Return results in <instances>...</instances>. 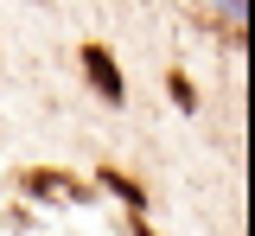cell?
<instances>
[{
	"instance_id": "obj_1",
	"label": "cell",
	"mask_w": 255,
	"mask_h": 236,
	"mask_svg": "<svg viewBox=\"0 0 255 236\" xmlns=\"http://www.w3.org/2000/svg\"><path fill=\"white\" fill-rule=\"evenodd\" d=\"M19 185H26L32 198H51V204H90V198H96V185H90V179H70V172H51V166L19 172Z\"/></svg>"
},
{
	"instance_id": "obj_2",
	"label": "cell",
	"mask_w": 255,
	"mask_h": 236,
	"mask_svg": "<svg viewBox=\"0 0 255 236\" xmlns=\"http://www.w3.org/2000/svg\"><path fill=\"white\" fill-rule=\"evenodd\" d=\"M83 77H90V90L102 102H122V70L109 58V45H83Z\"/></svg>"
},
{
	"instance_id": "obj_3",
	"label": "cell",
	"mask_w": 255,
	"mask_h": 236,
	"mask_svg": "<svg viewBox=\"0 0 255 236\" xmlns=\"http://www.w3.org/2000/svg\"><path fill=\"white\" fill-rule=\"evenodd\" d=\"M96 185H109L115 198H128V204H134V217H140V204H147V192H140V185H134L128 172H115V166H102V179H96Z\"/></svg>"
},
{
	"instance_id": "obj_4",
	"label": "cell",
	"mask_w": 255,
	"mask_h": 236,
	"mask_svg": "<svg viewBox=\"0 0 255 236\" xmlns=\"http://www.w3.org/2000/svg\"><path fill=\"white\" fill-rule=\"evenodd\" d=\"M172 102H179V109H198V90L185 83V70H172Z\"/></svg>"
},
{
	"instance_id": "obj_5",
	"label": "cell",
	"mask_w": 255,
	"mask_h": 236,
	"mask_svg": "<svg viewBox=\"0 0 255 236\" xmlns=\"http://www.w3.org/2000/svg\"><path fill=\"white\" fill-rule=\"evenodd\" d=\"M134 236H153V230H147V224H140V217H134Z\"/></svg>"
}]
</instances>
